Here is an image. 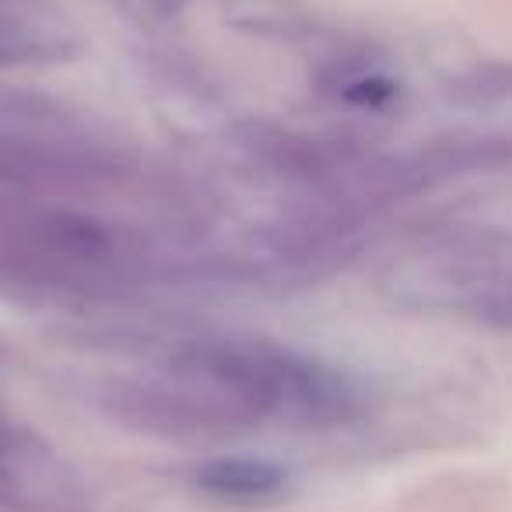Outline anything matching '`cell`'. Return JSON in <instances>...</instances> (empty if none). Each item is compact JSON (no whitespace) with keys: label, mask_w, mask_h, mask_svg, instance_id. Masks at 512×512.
Listing matches in <instances>:
<instances>
[{"label":"cell","mask_w":512,"mask_h":512,"mask_svg":"<svg viewBox=\"0 0 512 512\" xmlns=\"http://www.w3.org/2000/svg\"><path fill=\"white\" fill-rule=\"evenodd\" d=\"M165 365L218 400L246 432L264 425L348 428L369 407L351 372L271 337L204 334L179 344Z\"/></svg>","instance_id":"cell-1"},{"label":"cell","mask_w":512,"mask_h":512,"mask_svg":"<svg viewBox=\"0 0 512 512\" xmlns=\"http://www.w3.org/2000/svg\"><path fill=\"white\" fill-rule=\"evenodd\" d=\"M379 288L414 313L512 330V197L414 228L386 253Z\"/></svg>","instance_id":"cell-2"},{"label":"cell","mask_w":512,"mask_h":512,"mask_svg":"<svg viewBox=\"0 0 512 512\" xmlns=\"http://www.w3.org/2000/svg\"><path fill=\"white\" fill-rule=\"evenodd\" d=\"M127 176L123 158L88 137L0 113V190L78 197L123 186Z\"/></svg>","instance_id":"cell-3"},{"label":"cell","mask_w":512,"mask_h":512,"mask_svg":"<svg viewBox=\"0 0 512 512\" xmlns=\"http://www.w3.org/2000/svg\"><path fill=\"white\" fill-rule=\"evenodd\" d=\"M0 502L11 512H88L81 474L36 432L0 425Z\"/></svg>","instance_id":"cell-4"},{"label":"cell","mask_w":512,"mask_h":512,"mask_svg":"<svg viewBox=\"0 0 512 512\" xmlns=\"http://www.w3.org/2000/svg\"><path fill=\"white\" fill-rule=\"evenodd\" d=\"M193 484L218 502L253 505L278 498L288 484V474L278 463L256 460V456H218L193 470Z\"/></svg>","instance_id":"cell-5"},{"label":"cell","mask_w":512,"mask_h":512,"mask_svg":"<svg viewBox=\"0 0 512 512\" xmlns=\"http://www.w3.org/2000/svg\"><path fill=\"white\" fill-rule=\"evenodd\" d=\"M106 4L127 22L141 25V29H162V25L183 18L197 0H106Z\"/></svg>","instance_id":"cell-6"},{"label":"cell","mask_w":512,"mask_h":512,"mask_svg":"<svg viewBox=\"0 0 512 512\" xmlns=\"http://www.w3.org/2000/svg\"><path fill=\"white\" fill-rule=\"evenodd\" d=\"M0 4H4V0H0Z\"/></svg>","instance_id":"cell-7"}]
</instances>
